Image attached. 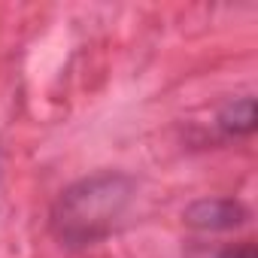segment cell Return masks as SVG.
<instances>
[{"instance_id":"1","label":"cell","mask_w":258,"mask_h":258,"mask_svg":"<svg viewBox=\"0 0 258 258\" xmlns=\"http://www.w3.org/2000/svg\"><path fill=\"white\" fill-rule=\"evenodd\" d=\"M127 201H131V182L124 176L97 173L70 185L58 198L52 210V228L67 246H91L112 231Z\"/></svg>"},{"instance_id":"2","label":"cell","mask_w":258,"mask_h":258,"mask_svg":"<svg viewBox=\"0 0 258 258\" xmlns=\"http://www.w3.org/2000/svg\"><path fill=\"white\" fill-rule=\"evenodd\" d=\"M185 225L198 231H234L249 219V210L234 198H204L182 213Z\"/></svg>"},{"instance_id":"3","label":"cell","mask_w":258,"mask_h":258,"mask_svg":"<svg viewBox=\"0 0 258 258\" xmlns=\"http://www.w3.org/2000/svg\"><path fill=\"white\" fill-rule=\"evenodd\" d=\"M219 127L228 137L252 134V127H255V103H252V97H240V100L228 103L222 109V115H219Z\"/></svg>"},{"instance_id":"4","label":"cell","mask_w":258,"mask_h":258,"mask_svg":"<svg viewBox=\"0 0 258 258\" xmlns=\"http://www.w3.org/2000/svg\"><path fill=\"white\" fill-rule=\"evenodd\" d=\"M185 258H255V246L246 243H225V246H207V243H191Z\"/></svg>"}]
</instances>
